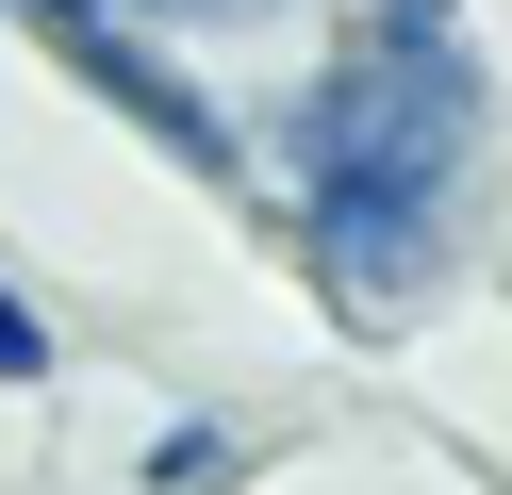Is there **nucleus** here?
Returning <instances> with one entry per match:
<instances>
[{
    "label": "nucleus",
    "instance_id": "obj_1",
    "mask_svg": "<svg viewBox=\"0 0 512 495\" xmlns=\"http://www.w3.org/2000/svg\"><path fill=\"white\" fill-rule=\"evenodd\" d=\"M463 132H479L463 50H380V33H364V50L314 83V116H298L314 182H331L314 248H331L347 281H413V231H430V198H446V165H463Z\"/></svg>",
    "mask_w": 512,
    "mask_h": 495
},
{
    "label": "nucleus",
    "instance_id": "obj_2",
    "mask_svg": "<svg viewBox=\"0 0 512 495\" xmlns=\"http://www.w3.org/2000/svg\"><path fill=\"white\" fill-rule=\"evenodd\" d=\"M50 50H67V66H83V83H100V99H133V116L166 132L182 165H232V116H215V99L182 83V66H149V50H133V33H116V17H67V33H50Z\"/></svg>",
    "mask_w": 512,
    "mask_h": 495
},
{
    "label": "nucleus",
    "instance_id": "obj_3",
    "mask_svg": "<svg viewBox=\"0 0 512 495\" xmlns=\"http://www.w3.org/2000/svg\"><path fill=\"white\" fill-rule=\"evenodd\" d=\"M215 479H248V429H166V446H149V495H215Z\"/></svg>",
    "mask_w": 512,
    "mask_h": 495
},
{
    "label": "nucleus",
    "instance_id": "obj_4",
    "mask_svg": "<svg viewBox=\"0 0 512 495\" xmlns=\"http://www.w3.org/2000/svg\"><path fill=\"white\" fill-rule=\"evenodd\" d=\"M0 380H50V330H34V297H0Z\"/></svg>",
    "mask_w": 512,
    "mask_h": 495
},
{
    "label": "nucleus",
    "instance_id": "obj_5",
    "mask_svg": "<svg viewBox=\"0 0 512 495\" xmlns=\"http://www.w3.org/2000/svg\"><path fill=\"white\" fill-rule=\"evenodd\" d=\"M149 17H265V0H149Z\"/></svg>",
    "mask_w": 512,
    "mask_h": 495
}]
</instances>
